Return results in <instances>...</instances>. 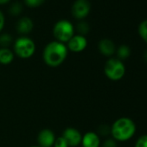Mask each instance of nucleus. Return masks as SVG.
Segmentation results:
<instances>
[{"instance_id": "nucleus-1", "label": "nucleus", "mask_w": 147, "mask_h": 147, "mask_svg": "<svg viewBox=\"0 0 147 147\" xmlns=\"http://www.w3.org/2000/svg\"><path fill=\"white\" fill-rule=\"evenodd\" d=\"M68 49L65 43L58 41L49 42L42 52V58L46 65L55 67L61 65L67 56Z\"/></svg>"}, {"instance_id": "nucleus-2", "label": "nucleus", "mask_w": 147, "mask_h": 147, "mask_svg": "<svg viewBox=\"0 0 147 147\" xmlns=\"http://www.w3.org/2000/svg\"><path fill=\"white\" fill-rule=\"evenodd\" d=\"M137 130L134 121L128 117H121L116 119L111 125V135L115 141L125 142L130 140Z\"/></svg>"}, {"instance_id": "nucleus-3", "label": "nucleus", "mask_w": 147, "mask_h": 147, "mask_svg": "<svg viewBox=\"0 0 147 147\" xmlns=\"http://www.w3.org/2000/svg\"><path fill=\"white\" fill-rule=\"evenodd\" d=\"M105 76L111 81L118 82L121 80L125 74V66L118 58H109L104 66Z\"/></svg>"}, {"instance_id": "nucleus-4", "label": "nucleus", "mask_w": 147, "mask_h": 147, "mask_svg": "<svg viewBox=\"0 0 147 147\" xmlns=\"http://www.w3.org/2000/svg\"><path fill=\"white\" fill-rule=\"evenodd\" d=\"M13 52L19 58H30L36 52V43L28 36H21L15 41Z\"/></svg>"}, {"instance_id": "nucleus-5", "label": "nucleus", "mask_w": 147, "mask_h": 147, "mask_svg": "<svg viewBox=\"0 0 147 147\" xmlns=\"http://www.w3.org/2000/svg\"><path fill=\"white\" fill-rule=\"evenodd\" d=\"M53 34L55 41L65 43L75 35V27L68 20H60L56 22L53 28Z\"/></svg>"}, {"instance_id": "nucleus-6", "label": "nucleus", "mask_w": 147, "mask_h": 147, "mask_svg": "<svg viewBox=\"0 0 147 147\" xmlns=\"http://www.w3.org/2000/svg\"><path fill=\"white\" fill-rule=\"evenodd\" d=\"M91 11V3L89 0H76L71 8V12L73 17L82 20L89 14Z\"/></svg>"}, {"instance_id": "nucleus-7", "label": "nucleus", "mask_w": 147, "mask_h": 147, "mask_svg": "<svg viewBox=\"0 0 147 147\" xmlns=\"http://www.w3.org/2000/svg\"><path fill=\"white\" fill-rule=\"evenodd\" d=\"M67 48L68 50L74 53H80L86 49L88 46V40L84 36L74 35L72 38L67 42Z\"/></svg>"}, {"instance_id": "nucleus-8", "label": "nucleus", "mask_w": 147, "mask_h": 147, "mask_svg": "<svg viewBox=\"0 0 147 147\" xmlns=\"http://www.w3.org/2000/svg\"><path fill=\"white\" fill-rule=\"evenodd\" d=\"M62 137L68 144V147H76L82 143V133L74 127H67L62 132Z\"/></svg>"}, {"instance_id": "nucleus-9", "label": "nucleus", "mask_w": 147, "mask_h": 147, "mask_svg": "<svg viewBox=\"0 0 147 147\" xmlns=\"http://www.w3.org/2000/svg\"><path fill=\"white\" fill-rule=\"evenodd\" d=\"M55 135L50 129L42 130L37 136V143L40 147H53L55 141Z\"/></svg>"}, {"instance_id": "nucleus-10", "label": "nucleus", "mask_w": 147, "mask_h": 147, "mask_svg": "<svg viewBox=\"0 0 147 147\" xmlns=\"http://www.w3.org/2000/svg\"><path fill=\"white\" fill-rule=\"evenodd\" d=\"M82 147H100V139L97 132L88 131L82 135Z\"/></svg>"}, {"instance_id": "nucleus-11", "label": "nucleus", "mask_w": 147, "mask_h": 147, "mask_svg": "<svg viewBox=\"0 0 147 147\" xmlns=\"http://www.w3.org/2000/svg\"><path fill=\"white\" fill-rule=\"evenodd\" d=\"M99 50L100 52L107 57L112 56L113 55H114V53L116 52V47L114 42L107 38H104L102 40L100 41L99 45H98Z\"/></svg>"}, {"instance_id": "nucleus-12", "label": "nucleus", "mask_w": 147, "mask_h": 147, "mask_svg": "<svg viewBox=\"0 0 147 147\" xmlns=\"http://www.w3.org/2000/svg\"><path fill=\"white\" fill-rule=\"evenodd\" d=\"M34 28V24L33 21L27 17H24L20 18L17 24H16V29L19 34L22 35H27L30 34Z\"/></svg>"}, {"instance_id": "nucleus-13", "label": "nucleus", "mask_w": 147, "mask_h": 147, "mask_svg": "<svg viewBox=\"0 0 147 147\" xmlns=\"http://www.w3.org/2000/svg\"><path fill=\"white\" fill-rule=\"evenodd\" d=\"M14 52L9 48H0V64H11L14 60Z\"/></svg>"}, {"instance_id": "nucleus-14", "label": "nucleus", "mask_w": 147, "mask_h": 147, "mask_svg": "<svg viewBox=\"0 0 147 147\" xmlns=\"http://www.w3.org/2000/svg\"><path fill=\"white\" fill-rule=\"evenodd\" d=\"M116 53L118 55V59L119 60H125L126 58H128L131 55V49L127 46V45H120L117 49H116Z\"/></svg>"}, {"instance_id": "nucleus-15", "label": "nucleus", "mask_w": 147, "mask_h": 147, "mask_svg": "<svg viewBox=\"0 0 147 147\" xmlns=\"http://www.w3.org/2000/svg\"><path fill=\"white\" fill-rule=\"evenodd\" d=\"M13 42V38L10 34L0 35V46L1 48H8Z\"/></svg>"}, {"instance_id": "nucleus-16", "label": "nucleus", "mask_w": 147, "mask_h": 147, "mask_svg": "<svg viewBox=\"0 0 147 147\" xmlns=\"http://www.w3.org/2000/svg\"><path fill=\"white\" fill-rule=\"evenodd\" d=\"M22 11H23V5L19 2L13 3L11 5L10 9H9V12L12 16H18V15H20L21 12H22Z\"/></svg>"}, {"instance_id": "nucleus-17", "label": "nucleus", "mask_w": 147, "mask_h": 147, "mask_svg": "<svg viewBox=\"0 0 147 147\" xmlns=\"http://www.w3.org/2000/svg\"><path fill=\"white\" fill-rule=\"evenodd\" d=\"M138 34L140 37L147 43V20L140 23L138 26Z\"/></svg>"}, {"instance_id": "nucleus-18", "label": "nucleus", "mask_w": 147, "mask_h": 147, "mask_svg": "<svg viewBox=\"0 0 147 147\" xmlns=\"http://www.w3.org/2000/svg\"><path fill=\"white\" fill-rule=\"evenodd\" d=\"M77 30L79 32V35H82V36H84L86 34H88L90 30V27H89V24L87 23V22H84V21H81L78 24H77Z\"/></svg>"}, {"instance_id": "nucleus-19", "label": "nucleus", "mask_w": 147, "mask_h": 147, "mask_svg": "<svg viewBox=\"0 0 147 147\" xmlns=\"http://www.w3.org/2000/svg\"><path fill=\"white\" fill-rule=\"evenodd\" d=\"M24 1L27 6L30 8H36L41 6L45 2V0H24Z\"/></svg>"}, {"instance_id": "nucleus-20", "label": "nucleus", "mask_w": 147, "mask_h": 147, "mask_svg": "<svg viewBox=\"0 0 147 147\" xmlns=\"http://www.w3.org/2000/svg\"><path fill=\"white\" fill-rule=\"evenodd\" d=\"M134 147H147V134L140 136L136 140Z\"/></svg>"}, {"instance_id": "nucleus-21", "label": "nucleus", "mask_w": 147, "mask_h": 147, "mask_svg": "<svg viewBox=\"0 0 147 147\" xmlns=\"http://www.w3.org/2000/svg\"><path fill=\"white\" fill-rule=\"evenodd\" d=\"M111 133V127H109L107 125H101L98 128V135L101 136H107Z\"/></svg>"}, {"instance_id": "nucleus-22", "label": "nucleus", "mask_w": 147, "mask_h": 147, "mask_svg": "<svg viewBox=\"0 0 147 147\" xmlns=\"http://www.w3.org/2000/svg\"><path fill=\"white\" fill-rule=\"evenodd\" d=\"M53 147H68V144L66 142V140L64 139V138L62 136H61V137H58L55 138Z\"/></svg>"}, {"instance_id": "nucleus-23", "label": "nucleus", "mask_w": 147, "mask_h": 147, "mask_svg": "<svg viewBox=\"0 0 147 147\" xmlns=\"http://www.w3.org/2000/svg\"><path fill=\"white\" fill-rule=\"evenodd\" d=\"M102 147H118L117 141H115L113 138H107L103 142Z\"/></svg>"}, {"instance_id": "nucleus-24", "label": "nucleus", "mask_w": 147, "mask_h": 147, "mask_svg": "<svg viewBox=\"0 0 147 147\" xmlns=\"http://www.w3.org/2000/svg\"><path fill=\"white\" fill-rule=\"evenodd\" d=\"M5 16L3 14V12L0 11V32H1L5 27Z\"/></svg>"}, {"instance_id": "nucleus-25", "label": "nucleus", "mask_w": 147, "mask_h": 147, "mask_svg": "<svg viewBox=\"0 0 147 147\" xmlns=\"http://www.w3.org/2000/svg\"><path fill=\"white\" fill-rule=\"evenodd\" d=\"M11 0H0V5H6L8 4Z\"/></svg>"}, {"instance_id": "nucleus-26", "label": "nucleus", "mask_w": 147, "mask_h": 147, "mask_svg": "<svg viewBox=\"0 0 147 147\" xmlns=\"http://www.w3.org/2000/svg\"><path fill=\"white\" fill-rule=\"evenodd\" d=\"M144 61L147 62V49L144 51Z\"/></svg>"}, {"instance_id": "nucleus-27", "label": "nucleus", "mask_w": 147, "mask_h": 147, "mask_svg": "<svg viewBox=\"0 0 147 147\" xmlns=\"http://www.w3.org/2000/svg\"><path fill=\"white\" fill-rule=\"evenodd\" d=\"M30 147H40V146H38V145H31Z\"/></svg>"}]
</instances>
